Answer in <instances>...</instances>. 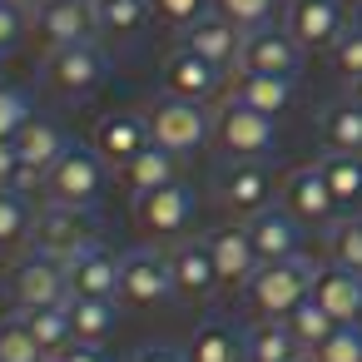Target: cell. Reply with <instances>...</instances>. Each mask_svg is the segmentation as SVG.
Masks as SVG:
<instances>
[{"mask_svg":"<svg viewBox=\"0 0 362 362\" xmlns=\"http://www.w3.org/2000/svg\"><path fill=\"white\" fill-rule=\"evenodd\" d=\"M149 21H154V0H110L100 11V30L110 40H139Z\"/></svg>","mask_w":362,"mask_h":362,"instance_id":"33","label":"cell"},{"mask_svg":"<svg viewBox=\"0 0 362 362\" xmlns=\"http://www.w3.org/2000/svg\"><path fill=\"white\" fill-rule=\"evenodd\" d=\"M352 100H357V105H362V80H352Z\"/></svg>","mask_w":362,"mask_h":362,"instance_id":"49","label":"cell"},{"mask_svg":"<svg viewBox=\"0 0 362 362\" xmlns=\"http://www.w3.org/2000/svg\"><path fill=\"white\" fill-rule=\"evenodd\" d=\"M16 149H21V174H16V189L30 194L35 184H45V174L65 159L70 139L55 119H30L21 134H16Z\"/></svg>","mask_w":362,"mask_h":362,"instance_id":"14","label":"cell"},{"mask_svg":"<svg viewBox=\"0 0 362 362\" xmlns=\"http://www.w3.org/2000/svg\"><path fill=\"white\" fill-rule=\"evenodd\" d=\"M293 218H303V223H332V218H342V209H337V199H332V189H327V179H322V169L317 164H303V169H293L288 179H283V199H278Z\"/></svg>","mask_w":362,"mask_h":362,"instance_id":"17","label":"cell"},{"mask_svg":"<svg viewBox=\"0 0 362 362\" xmlns=\"http://www.w3.org/2000/svg\"><path fill=\"white\" fill-rule=\"evenodd\" d=\"M303 65V45L293 40L288 25H258V30H243V50H238V70H253V75H298Z\"/></svg>","mask_w":362,"mask_h":362,"instance_id":"12","label":"cell"},{"mask_svg":"<svg viewBox=\"0 0 362 362\" xmlns=\"http://www.w3.org/2000/svg\"><path fill=\"white\" fill-rule=\"evenodd\" d=\"M179 45H184V50H194V55H204V60H214V65H223V70H238L243 30H238L228 16L209 11V16H199L194 25H184V30H179Z\"/></svg>","mask_w":362,"mask_h":362,"instance_id":"18","label":"cell"},{"mask_svg":"<svg viewBox=\"0 0 362 362\" xmlns=\"http://www.w3.org/2000/svg\"><path fill=\"white\" fill-rule=\"evenodd\" d=\"M174 293L169 273V248H129L119 258V303L129 308H164Z\"/></svg>","mask_w":362,"mask_h":362,"instance_id":"7","label":"cell"},{"mask_svg":"<svg viewBox=\"0 0 362 362\" xmlns=\"http://www.w3.org/2000/svg\"><path fill=\"white\" fill-rule=\"evenodd\" d=\"M30 233H35V209L25 204V194L0 189V253L30 248Z\"/></svg>","mask_w":362,"mask_h":362,"instance_id":"32","label":"cell"},{"mask_svg":"<svg viewBox=\"0 0 362 362\" xmlns=\"http://www.w3.org/2000/svg\"><path fill=\"white\" fill-rule=\"evenodd\" d=\"M313 298L337 317V322H362V273L347 263L322 258L313 273Z\"/></svg>","mask_w":362,"mask_h":362,"instance_id":"19","label":"cell"},{"mask_svg":"<svg viewBox=\"0 0 362 362\" xmlns=\"http://www.w3.org/2000/svg\"><path fill=\"white\" fill-rule=\"evenodd\" d=\"M119 258L124 253H115V248H105V243H90V248H80L65 268H70V293H80V298H115L119 303Z\"/></svg>","mask_w":362,"mask_h":362,"instance_id":"20","label":"cell"},{"mask_svg":"<svg viewBox=\"0 0 362 362\" xmlns=\"http://www.w3.org/2000/svg\"><path fill=\"white\" fill-rule=\"evenodd\" d=\"M194 214H199V199H194V189H189L184 179L134 199V223H139V233H144L149 243H179V238L189 233Z\"/></svg>","mask_w":362,"mask_h":362,"instance_id":"5","label":"cell"},{"mask_svg":"<svg viewBox=\"0 0 362 362\" xmlns=\"http://www.w3.org/2000/svg\"><path fill=\"white\" fill-rule=\"evenodd\" d=\"M214 194H218V209H228V218H253L258 209L273 204V169L263 159H233L218 174Z\"/></svg>","mask_w":362,"mask_h":362,"instance_id":"11","label":"cell"},{"mask_svg":"<svg viewBox=\"0 0 362 362\" xmlns=\"http://www.w3.org/2000/svg\"><path fill=\"white\" fill-rule=\"evenodd\" d=\"M21 317L30 322V332H35L45 362H60V357L75 347V322H70V308H65V303H60V308H30V313H21Z\"/></svg>","mask_w":362,"mask_h":362,"instance_id":"29","label":"cell"},{"mask_svg":"<svg viewBox=\"0 0 362 362\" xmlns=\"http://www.w3.org/2000/svg\"><path fill=\"white\" fill-rule=\"evenodd\" d=\"M313 362H362V327L357 322H337L332 337L313 347Z\"/></svg>","mask_w":362,"mask_h":362,"instance_id":"38","label":"cell"},{"mask_svg":"<svg viewBox=\"0 0 362 362\" xmlns=\"http://www.w3.org/2000/svg\"><path fill=\"white\" fill-rule=\"evenodd\" d=\"M30 119H35L30 100H25L21 90H11V85H0V139H16Z\"/></svg>","mask_w":362,"mask_h":362,"instance_id":"39","label":"cell"},{"mask_svg":"<svg viewBox=\"0 0 362 362\" xmlns=\"http://www.w3.org/2000/svg\"><path fill=\"white\" fill-rule=\"evenodd\" d=\"M248 223V233H253V243H258V253H263V263H273V258H293V253H303V218H293L283 204L273 209H258L253 218H243Z\"/></svg>","mask_w":362,"mask_h":362,"instance_id":"23","label":"cell"},{"mask_svg":"<svg viewBox=\"0 0 362 362\" xmlns=\"http://www.w3.org/2000/svg\"><path fill=\"white\" fill-rule=\"evenodd\" d=\"M129 362H189V352H184V347H169V342H149V347H139Z\"/></svg>","mask_w":362,"mask_h":362,"instance_id":"44","label":"cell"},{"mask_svg":"<svg viewBox=\"0 0 362 362\" xmlns=\"http://www.w3.org/2000/svg\"><path fill=\"white\" fill-rule=\"evenodd\" d=\"M169 273H174V293L189 298V303H209V298H218V288H223L209 238H179V243L169 248Z\"/></svg>","mask_w":362,"mask_h":362,"instance_id":"15","label":"cell"},{"mask_svg":"<svg viewBox=\"0 0 362 362\" xmlns=\"http://www.w3.org/2000/svg\"><path fill=\"white\" fill-rule=\"evenodd\" d=\"M65 308H70V322H75V342H100L105 347V337L119 322V303L115 298H80V293H70Z\"/></svg>","mask_w":362,"mask_h":362,"instance_id":"28","label":"cell"},{"mask_svg":"<svg viewBox=\"0 0 362 362\" xmlns=\"http://www.w3.org/2000/svg\"><path fill=\"white\" fill-rule=\"evenodd\" d=\"M278 119H268V115H258V110H248L243 100H218V110H214V144H218V154L233 164V159H268L273 149H278V129H273Z\"/></svg>","mask_w":362,"mask_h":362,"instance_id":"3","label":"cell"},{"mask_svg":"<svg viewBox=\"0 0 362 362\" xmlns=\"http://www.w3.org/2000/svg\"><path fill=\"white\" fill-rule=\"evenodd\" d=\"M352 25L362 30V0H357V6H352Z\"/></svg>","mask_w":362,"mask_h":362,"instance_id":"47","label":"cell"},{"mask_svg":"<svg viewBox=\"0 0 362 362\" xmlns=\"http://www.w3.org/2000/svg\"><path fill=\"white\" fill-rule=\"evenodd\" d=\"M313 273H317V263L308 258V253H293V258H273V263H263L253 278H248V308L258 313V317H288L308 293H313Z\"/></svg>","mask_w":362,"mask_h":362,"instance_id":"1","label":"cell"},{"mask_svg":"<svg viewBox=\"0 0 362 362\" xmlns=\"http://www.w3.org/2000/svg\"><path fill=\"white\" fill-rule=\"evenodd\" d=\"M184 352H189V362H248V342L228 322H204Z\"/></svg>","mask_w":362,"mask_h":362,"instance_id":"27","label":"cell"},{"mask_svg":"<svg viewBox=\"0 0 362 362\" xmlns=\"http://www.w3.org/2000/svg\"><path fill=\"white\" fill-rule=\"evenodd\" d=\"M149 129H154V144H164V149H174V154H199L209 139H214V115L204 110V105H194V100H179V95H159L149 110Z\"/></svg>","mask_w":362,"mask_h":362,"instance_id":"4","label":"cell"},{"mask_svg":"<svg viewBox=\"0 0 362 362\" xmlns=\"http://www.w3.org/2000/svg\"><path fill=\"white\" fill-rule=\"evenodd\" d=\"M105 159H100V149H85V144H70L65 149V159L45 174V199L50 204H80V209H90L100 194H105Z\"/></svg>","mask_w":362,"mask_h":362,"instance_id":"9","label":"cell"},{"mask_svg":"<svg viewBox=\"0 0 362 362\" xmlns=\"http://www.w3.org/2000/svg\"><path fill=\"white\" fill-rule=\"evenodd\" d=\"M50 6H60V0H30V16L35 11H50Z\"/></svg>","mask_w":362,"mask_h":362,"instance_id":"46","label":"cell"},{"mask_svg":"<svg viewBox=\"0 0 362 362\" xmlns=\"http://www.w3.org/2000/svg\"><path fill=\"white\" fill-rule=\"evenodd\" d=\"M95 30H100V16L85 6V0H60V6H50V11H35V35L50 50L95 40Z\"/></svg>","mask_w":362,"mask_h":362,"instance_id":"22","label":"cell"},{"mask_svg":"<svg viewBox=\"0 0 362 362\" xmlns=\"http://www.w3.org/2000/svg\"><path fill=\"white\" fill-rule=\"evenodd\" d=\"M298 362H313V357H298Z\"/></svg>","mask_w":362,"mask_h":362,"instance_id":"50","label":"cell"},{"mask_svg":"<svg viewBox=\"0 0 362 362\" xmlns=\"http://www.w3.org/2000/svg\"><path fill=\"white\" fill-rule=\"evenodd\" d=\"M214 11V0H154V16L169 25V30H184V25H194L199 16H209Z\"/></svg>","mask_w":362,"mask_h":362,"instance_id":"41","label":"cell"},{"mask_svg":"<svg viewBox=\"0 0 362 362\" xmlns=\"http://www.w3.org/2000/svg\"><path fill=\"white\" fill-rule=\"evenodd\" d=\"M209 248H214V263H218L223 288H248V278L263 268V253H258V243H253V233H248L243 218L218 223L209 233Z\"/></svg>","mask_w":362,"mask_h":362,"instance_id":"16","label":"cell"},{"mask_svg":"<svg viewBox=\"0 0 362 362\" xmlns=\"http://www.w3.org/2000/svg\"><path fill=\"white\" fill-rule=\"evenodd\" d=\"M288 6V0H214V11L228 16L238 30H258V25H273L278 11Z\"/></svg>","mask_w":362,"mask_h":362,"instance_id":"37","label":"cell"},{"mask_svg":"<svg viewBox=\"0 0 362 362\" xmlns=\"http://www.w3.org/2000/svg\"><path fill=\"white\" fill-rule=\"evenodd\" d=\"M85 6H90V11H95V16H100V11H105V6H110V0H85Z\"/></svg>","mask_w":362,"mask_h":362,"instance_id":"48","label":"cell"},{"mask_svg":"<svg viewBox=\"0 0 362 362\" xmlns=\"http://www.w3.org/2000/svg\"><path fill=\"white\" fill-rule=\"evenodd\" d=\"M322 248H327L332 263H347V268L362 273V214H342V218H332Z\"/></svg>","mask_w":362,"mask_h":362,"instance_id":"35","label":"cell"},{"mask_svg":"<svg viewBox=\"0 0 362 362\" xmlns=\"http://www.w3.org/2000/svg\"><path fill=\"white\" fill-rule=\"evenodd\" d=\"M288 327L298 332V342H303V347H308V357H313V347L332 337L337 317H332V313H327V308H322V303H317V298L308 293V298H303V303H298V308L288 313Z\"/></svg>","mask_w":362,"mask_h":362,"instance_id":"34","label":"cell"},{"mask_svg":"<svg viewBox=\"0 0 362 362\" xmlns=\"http://www.w3.org/2000/svg\"><path fill=\"white\" fill-rule=\"evenodd\" d=\"M0 362H45V352H40V342L21 313L0 317Z\"/></svg>","mask_w":362,"mask_h":362,"instance_id":"36","label":"cell"},{"mask_svg":"<svg viewBox=\"0 0 362 362\" xmlns=\"http://www.w3.org/2000/svg\"><path fill=\"white\" fill-rule=\"evenodd\" d=\"M283 25L293 30V40L303 50H332L347 25H352V11L342 0H288L283 6Z\"/></svg>","mask_w":362,"mask_h":362,"instance_id":"10","label":"cell"},{"mask_svg":"<svg viewBox=\"0 0 362 362\" xmlns=\"http://www.w3.org/2000/svg\"><path fill=\"white\" fill-rule=\"evenodd\" d=\"M0 60H6V50H0Z\"/></svg>","mask_w":362,"mask_h":362,"instance_id":"51","label":"cell"},{"mask_svg":"<svg viewBox=\"0 0 362 362\" xmlns=\"http://www.w3.org/2000/svg\"><path fill=\"white\" fill-rule=\"evenodd\" d=\"M228 80H233V70H223V65H214V60H204V55H194L184 45L164 60V90L179 95V100H194V105L218 100L228 90Z\"/></svg>","mask_w":362,"mask_h":362,"instance_id":"13","label":"cell"},{"mask_svg":"<svg viewBox=\"0 0 362 362\" xmlns=\"http://www.w3.org/2000/svg\"><path fill=\"white\" fill-rule=\"evenodd\" d=\"M149 139H154L149 115H134V110H124V115H105L100 129H95V149H100V159L115 164V169H124Z\"/></svg>","mask_w":362,"mask_h":362,"instance_id":"21","label":"cell"},{"mask_svg":"<svg viewBox=\"0 0 362 362\" xmlns=\"http://www.w3.org/2000/svg\"><path fill=\"white\" fill-rule=\"evenodd\" d=\"M110 75V60L95 40H80V45H65V50H50L45 60V85L65 100H90Z\"/></svg>","mask_w":362,"mask_h":362,"instance_id":"8","label":"cell"},{"mask_svg":"<svg viewBox=\"0 0 362 362\" xmlns=\"http://www.w3.org/2000/svg\"><path fill=\"white\" fill-rule=\"evenodd\" d=\"M16 174H21V149L16 139H0V189H16Z\"/></svg>","mask_w":362,"mask_h":362,"instance_id":"43","label":"cell"},{"mask_svg":"<svg viewBox=\"0 0 362 362\" xmlns=\"http://www.w3.org/2000/svg\"><path fill=\"white\" fill-rule=\"evenodd\" d=\"M228 95H233V100H243L248 110L268 115V119H278V115H288V110H293V80H288V75H253V70H233Z\"/></svg>","mask_w":362,"mask_h":362,"instance_id":"25","label":"cell"},{"mask_svg":"<svg viewBox=\"0 0 362 362\" xmlns=\"http://www.w3.org/2000/svg\"><path fill=\"white\" fill-rule=\"evenodd\" d=\"M6 293H11V303H16V313L60 308V303H70V268H65V258H55V253L25 248V253L11 263Z\"/></svg>","mask_w":362,"mask_h":362,"instance_id":"2","label":"cell"},{"mask_svg":"<svg viewBox=\"0 0 362 362\" xmlns=\"http://www.w3.org/2000/svg\"><path fill=\"white\" fill-rule=\"evenodd\" d=\"M25 0H0V50H11V45H21V35H25Z\"/></svg>","mask_w":362,"mask_h":362,"instance_id":"42","label":"cell"},{"mask_svg":"<svg viewBox=\"0 0 362 362\" xmlns=\"http://www.w3.org/2000/svg\"><path fill=\"white\" fill-rule=\"evenodd\" d=\"M119 174H124L129 194L139 199V194H154V189H164V184H179V179H184V154H174V149H164V144L149 139Z\"/></svg>","mask_w":362,"mask_h":362,"instance_id":"24","label":"cell"},{"mask_svg":"<svg viewBox=\"0 0 362 362\" xmlns=\"http://www.w3.org/2000/svg\"><path fill=\"white\" fill-rule=\"evenodd\" d=\"M327 55H332V70H337L347 85L362 80V30H357V25H347V35H342Z\"/></svg>","mask_w":362,"mask_h":362,"instance_id":"40","label":"cell"},{"mask_svg":"<svg viewBox=\"0 0 362 362\" xmlns=\"http://www.w3.org/2000/svg\"><path fill=\"white\" fill-rule=\"evenodd\" d=\"M317 169H322V179H327L337 209L352 214V209L362 204V154H337V149H327V154L317 159Z\"/></svg>","mask_w":362,"mask_h":362,"instance_id":"30","label":"cell"},{"mask_svg":"<svg viewBox=\"0 0 362 362\" xmlns=\"http://www.w3.org/2000/svg\"><path fill=\"white\" fill-rule=\"evenodd\" d=\"M322 139L337 154H362V105L352 95L322 110Z\"/></svg>","mask_w":362,"mask_h":362,"instance_id":"31","label":"cell"},{"mask_svg":"<svg viewBox=\"0 0 362 362\" xmlns=\"http://www.w3.org/2000/svg\"><path fill=\"white\" fill-rule=\"evenodd\" d=\"M25 6H30V0H25Z\"/></svg>","mask_w":362,"mask_h":362,"instance_id":"52","label":"cell"},{"mask_svg":"<svg viewBox=\"0 0 362 362\" xmlns=\"http://www.w3.org/2000/svg\"><path fill=\"white\" fill-rule=\"evenodd\" d=\"M100 243V218L80 204H50L35 214V233H30V248L40 253H55V258H75L80 248Z\"/></svg>","mask_w":362,"mask_h":362,"instance_id":"6","label":"cell"},{"mask_svg":"<svg viewBox=\"0 0 362 362\" xmlns=\"http://www.w3.org/2000/svg\"><path fill=\"white\" fill-rule=\"evenodd\" d=\"M60 362H110V357H105V347H100V342H75Z\"/></svg>","mask_w":362,"mask_h":362,"instance_id":"45","label":"cell"},{"mask_svg":"<svg viewBox=\"0 0 362 362\" xmlns=\"http://www.w3.org/2000/svg\"><path fill=\"white\" fill-rule=\"evenodd\" d=\"M243 342H248V362H298V357H308V347L298 342L288 317H258L253 327H243Z\"/></svg>","mask_w":362,"mask_h":362,"instance_id":"26","label":"cell"}]
</instances>
